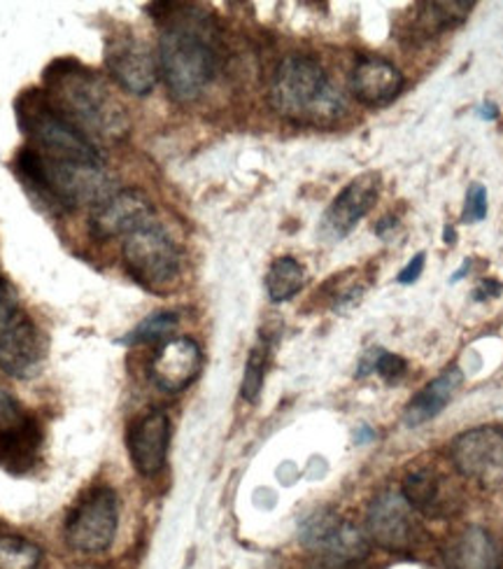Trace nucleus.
Returning <instances> with one entry per match:
<instances>
[{
	"label": "nucleus",
	"instance_id": "f257e3e1",
	"mask_svg": "<svg viewBox=\"0 0 503 569\" xmlns=\"http://www.w3.org/2000/svg\"><path fill=\"white\" fill-rule=\"evenodd\" d=\"M44 93L82 133L119 142L129 133V114L105 80L87 66L61 59L44 70Z\"/></svg>",
	"mask_w": 503,
	"mask_h": 569
},
{
	"label": "nucleus",
	"instance_id": "f03ea898",
	"mask_svg": "<svg viewBox=\"0 0 503 569\" xmlns=\"http://www.w3.org/2000/svg\"><path fill=\"white\" fill-rule=\"evenodd\" d=\"M14 171L29 192L59 216L80 206L99 208L112 197V184L103 166L44 157L31 142L17 152Z\"/></svg>",
	"mask_w": 503,
	"mask_h": 569
},
{
	"label": "nucleus",
	"instance_id": "7ed1b4c3",
	"mask_svg": "<svg viewBox=\"0 0 503 569\" xmlns=\"http://www.w3.org/2000/svg\"><path fill=\"white\" fill-rule=\"evenodd\" d=\"M271 108L296 124H329L345 112L341 91L320 61L292 54L280 61L269 89Z\"/></svg>",
	"mask_w": 503,
	"mask_h": 569
},
{
	"label": "nucleus",
	"instance_id": "20e7f679",
	"mask_svg": "<svg viewBox=\"0 0 503 569\" xmlns=\"http://www.w3.org/2000/svg\"><path fill=\"white\" fill-rule=\"evenodd\" d=\"M159 73L180 103L199 99L210 84L218 57L199 21L175 17L159 40Z\"/></svg>",
	"mask_w": 503,
	"mask_h": 569
},
{
	"label": "nucleus",
	"instance_id": "39448f33",
	"mask_svg": "<svg viewBox=\"0 0 503 569\" xmlns=\"http://www.w3.org/2000/svg\"><path fill=\"white\" fill-rule=\"evenodd\" d=\"M14 112L21 131L31 138V146L44 157L73 163L103 166L101 152L95 150L87 133L63 117L44 89L23 91L14 103Z\"/></svg>",
	"mask_w": 503,
	"mask_h": 569
},
{
	"label": "nucleus",
	"instance_id": "423d86ee",
	"mask_svg": "<svg viewBox=\"0 0 503 569\" xmlns=\"http://www.w3.org/2000/svg\"><path fill=\"white\" fill-rule=\"evenodd\" d=\"M124 264L142 288L165 295L180 278V250L171 236L152 222L127 236Z\"/></svg>",
	"mask_w": 503,
	"mask_h": 569
},
{
	"label": "nucleus",
	"instance_id": "0eeeda50",
	"mask_svg": "<svg viewBox=\"0 0 503 569\" xmlns=\"http://www.w3.org/2000/svg\"><path fill=\"white\" fill-rule=\"evenodd\" d=\"M119 526L117 495L110 488H95L68 516L66 539L80 553H103L114 541Z\"/></svg>",
	"mask_w": 503,
	"mask_h": 569
},
{
	"label": "nucleus",
	"instance_id": "6e6552de",
	"mask_svg": "<svg viewBox=\"0 0 503 569\" xmlns=\"http://www.w3.org/2000/svg\"><path fill=\"white\" fill-rule=\"evenodd\" d=\"M452 465L487 490H503V427H475L454 439Z\"/></svg>",
	"mask_w": 503,
	"mask_h": 569
},
{
	"label": "nucleus",
	"instance_id": "1a4fd4ad",
	"mask_svg": "<svg viewBox=\"0 0 503 569\" xmlns=\"http://www.w3.org/2000/svg\"><path fill=\"white\" fill-rule=\"evenodd\" d=\"M301 543L305 549L339 562L356 565L369 556V537L331 511H318L301 526Z\"/></svg>",
	"mask_w": 503,
	"mask_h": 569
},
{
	"label": "nucleus",
	"instance_id": "9d476101",
	"mask_svg": "<svg viewBox=\"0 0 503 569\" xmlns=\"http://www.w3.org/2000/svg\"><path fill=\"white\" fill-rule=\"evenodd\" d=\"M415 513L401 492H382L369 507L366 537L388 551H409L420 532Z\"/></svg>",
	"mask_w": 503,
	"mask_h": 569
},
{
	"label": "nucleus",
	"instance_id": "9b49d317",
	"mask_svg": "<svg viewBox=\"0 0 503 569\" xmlns=\"http://www.w3.org/2000/svg\"><path fill=\"white\" fill-rule=\"evenodd\" d=\"M105 66L112 80L135 97L150 93L159 78V61L150 47L133 36H114L108 40Z\"/></svg>",
	"mask_w": 503,
	"mask_h": 569
},
{
	"label": "nucleus",
	"instance_id": "f8f14e48",
	"mask_svg": "<svg viewBox=\"0 0 503 569\" xmlns=\"http://www.w3.org/2000/svg\"><path fill=\"white\" fill-rule=\"evenodd\" d=\"M40 443L36 422L21 411L19 401L0 390V467L8 471H23L33 462Z\"/></svg>",
	"mask_w": 503,
	"mask_h": 569
},
{
	"label": "nucleus",
	"instance_id": "ddd939ff",
	"mask_svg": "<svg viewBox=\"0 0 503 569\" xmlns=\"http://www.w3.org/2000/svg\"><path fill=\"white\" fill-rule=\"evenodd\" d=\"M380 194L378 173H364L354 178L343 192L326 208L320 233L324 241H343L345 236L362 222L366 212L375 206Z\"/></svg>",
	"mask_w": 503,
	"mask_h": 569
},
{
	"label": "nucleus",
	"instance_id": "4468645a",
	"mask_svg": "<svg viewBox=\"0 0 503 569\" xmlns=\"http://www.w3.org/2000/svg\"><path fill=\"white\" fill-rule=\"evenodd\" d=\"M152 203L145 194L138 189H127V192L112 194L93 210L89 229L93 239L112 241L117 236H129L140 227L152 224Z\"/></svg>",
	"mask_w": 503,
	"mask_h": 569
},
{
	"label": "nucleus",
	"instance_id": "2eb2a0df",
	"mask_svg": "<svg viewBox=\"0 0 503 569\" xmlns=\"http://www.w3.org/2000/svg\"><path fill=\"white\" fill-rule=\"evenodd\" d=\"M44 362V339L36 322L27 316H17L14 322L0 335V371L19 381L38 376Z\"/></svg>",
	"mask_w": 503,
	"mask_h": 569
},
{
	"label": "nucleus",
	"instance_id": "dca6fc26",
	"mask_svg": "<svg viewBox=\"0 0 503 569\" xmlns=\"http://www.w3.org/2000/svg\"><path fill=\"white\" fill-rule=\"evenodd\" d=\"M203 367V355L197 341L171 339L165 341L150 362V378L168 395L182 392L197 381Z\"/></svg>",
	"mask_w": 503,
	"mask_h": 569
},
{
	"label": "nucleus",
	"instance_id": "f3484780",
	"mask_svg": "<svg viewBox=\"0 0 503 569\" xmlns=\"http://www.w3.org/2000/svg\"><path fill=\"white\" fill-rule=\"evenodd\" d=\"M133 467L142 477H154L165 465L168 443H171V422L163 411H150L140 416L127 437Z\"/></svg>",
	"mask_w": 503,
	"mask_h": 569
},
{
	"label": "nucleus",
	"instance_id": "a211bd4d",
	"mask_svg": "<svg viewBox=\"0 0 503 569\" xmlns=\"http://www.w3.org/2000/svg\"><path fill=\"white\" fill-rule=\"evenodd\" d=\"M350 87L354 97L362 103L388 106L401 93L403 76L394 63L378 57H369L354 66Z\"/></svg>",
	"mask_w": 503,
	"mask_h": 569
},
{
	"label": "nucleus",
	"instance_id": "6ab92c4d",
	"mask_svg": "<svg viewBox=\"0 0 503 569\" xmlns=\"http://www.w3.org/2000/svg\"><path fill=\"white\" fill-rule=\"evenodd\" d=\"M452 569H501L503 551L483 528H466L450 547Z\"/></svg>",
	"mask_w": 503,
	"mask_h": 569
},
{
	"label": "nucleus",
	"instance_id": "aec40b11",
	"mask_svg": "<svg viewBox=\"0 0 503 569\" xmlns=\"http://www.w3.org/2000/svg\"><path fill=\"white\" fill-rule=\"evenodd\" d=\"M464 376L457 367L445 369L436 381H431L424 390L418 392V397H413V401L405 409V425L418 427L424 425L429 420H434L447 405L452 401V397L457 395V390L462 388Z\"/></svg>",
	"mask_w": 503,
	"mask_h": 569
},
{
	"label": "nucleus",
	"instance_id": "412c9836",
	"mask_svg": "<svg viewBox=\"0 0 503 569\" xmlns=\"http://www.w3.org/2000/svg\"><path fill=\"white\" fill-rule=\"evenodd\" d=\"M401 495L418 513L439 516L441 513V483L434 471L420 469L405 477Z\"/></svg>",
	"mask_w": 503,
	"mask_h": 569
},
{
	"label": "nucleus",
	"instance_id": "4be33fe9",
	"mask_svg": "<svg viewBox=\"0 0 503 569\" xmlns=\"http://www.w3.org/2000/svg\"><path fill=\"white\" fill-rule=\"evenodd\" d=\"M305 282L303 267L296 262L294 257H280L273 262L269 276H266V290L271 301L282 303L296 297Z\"/></svg>",
	"mask_w": 503,
	"mask_h": 569
},
{
	"label": "nucleus",
	"instance_id": "5701e85b",
	"mask_svg": "<svg viewBox=\"0 0 503 569\" xmlns=\"http://www.w3.org/2000/svg\"><path fill=\"white\" fill-rule=\"evenodd\" d=\"M422 8L424 10H420L418 17L420 29L426 33H439L464 23V19L473 10V3H457V0H452V3H424Z\"/></svg>",
	"mask_w": 503,
	"mask_h": 569
},
{
	"label": "nucleus",
	"instance_id": "b1692460",
	"mask_svg": "<svg viewBox=\"0 0 503 569\" xmlns=\"http://www.w3.org/2000/svg\"><path fill=\"white\" fill-rule=\"evenodd\" d=\"M40 549L19 535H0V569H38Z\"/></svg>",
	"mask_w": 503,
	"mask_h": 569
},
{
	"label": "nucleus",
	"instance_id": "393cba45",
	"mask_svg": "<svg viewBox=\"0 0 503 569\" xmlns=\"http://www.w3.org/2000/svg\"><path fill=\"white\" fill-rule=\"evenodd\" d=\"M178 313L171 311H163V313H154L148 320H142L131 335H127L122 339V343H159L163 339H168L173 335V329L178 327Z\"/></svg>",
	"mask_w": 503,
	"mask_h": 569
},
{
	"label": "nucleus",
	"instance_id": "a878e982",
	"mask_svg": "<svg viewBox=\"0 0 503 569\" xmlns=\"http://www.w3.org/2000/svg\"><path fill=\"white\" fill-rule=\"evenodd\" d=\"M263 376H266V350L254 348L248 358L243 386H241V395L245 401H256L263 388Z\"/></svg>",
	"mask_w": 503,
	"mask_h": 569
},
{
	"label": "nucleus",
	"instance_id": "bb28decb",
	"mask_svg": "<svg viewBox=\"0 0 503 569\" xmlns=\"http://www.w3.org/2000/svg\"><path fill=\"white\" fill-rule=\"evenodd\" d=\"M487 218V189L481 182H473L466 192L464 222H483Z\"/></svg>",
	"mask_w": 503,
	"mask_h": 569
},
{
	"label": "nucleus",
	"instance_id": "cd10ccee",
	"mask_svg": "<svg viewBox=\"0 0 503 569\" xmlns=\"http://www.w3.org/2000/svg\"><path fill=\"white\" fill-rule=\"evenodd\" d=\"M17 306H19V297H17V290L12 288V284L0 278V335L14 322V318L19 316L17 313Z\"/></svg>",
	"mask_w": 503,
	"mask_h": 569
},
{
	"label": "nucleus",
	"instance_id": "c85d7f7f",
	"mask_svg": "<svg viewBox=\"0 0 503 569\" xmlns=\"http://www.w3.org/2000/svg\"><path fill=\"white\" fill-rule=\"evenodd\" d=\"M373 371H378L382 378H385V381H396V378H401L405 373V360L392 352H380L375 358Z\"/></svg>",
	"mask_w": 503,
	"mask_h": 569
},
{
	"label": "nucleus",
	"instance_id": "c756f323",
	"mask_svg": "<svg viewBox=\"0 0 503 569\" xmlns=\"http://www.w3.org/2000/svg\"><path fill=\"white\" fill-rule=\"evenodd\" d=\"M424 252H418L413 259H411V264L405 267L401 273H399V282L401 284H411V282H415L420 276H422V271H424Z\"/></svg>",
	"mask_w": 503,
	"mask_h": 569
},
{
	"label": "nucleus",
	"instance_id": "7c9ffc66",
	"mask_svg": "<svg viewBox=\"0 0 503 569\" xmlns=\"http://www.w3.org/2000/svg\"><path fill=\"white\" fill-rule=\"evenodd\" d=\"M501 290H503V284L499 282V280H483L481 282V288L475 290V299L477 301H485V299H492V297H499L501 295Z\"/></svg>",
	"mask_w": 503,
	"mask_h": 569
},
{
	"label": "nucleus",
	"instance_id": "2f4dec72",
	"mask_svg": "<svg viewBox=\"0 0 503 569\" xmlns=\"http://www.w3.org/2000/svg\"><path fill=\"white\" fill-rule=\"evenodd\" d=\"M305 569H354V565H350V562H339V560H331V558H320L318 562L308 565Z\"/></svg>",
	"mask_w": 503,
	"mask_h": 569
},
{
	"label": "nucleus",
	"instance_id": "473e14b6",
	"mask_svg": "<svg viewBox=\"0 0 503 569\" xmlns=\"http://www.w3.org/2000/svg\"><path fill=\"white\" fill-rule=\"evenodd\" d=\"M477 114H481L483 120H490V122H492V120H496V117H499V108L487 101V103H483L481 108H477Z\"/></svg>",
	"mask_w": 503,
	"mask_h": 569
}]
</instances>
